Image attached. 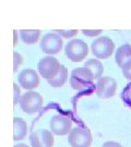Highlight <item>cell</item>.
<instances>
[{
  "label": "cell",
  "instance_id": "ba28073f",
  "mask_svg": "<svg viewBox=\"0 0 131 147\" xmlns=\"http://www.w3.org/2000/svg\"><path fill=\"white\" fill-rule=\"evenodd\" d=\"M117 82L110 76H102L97 80L95 85L96 95L100 98H110L116 94Z\"/></svg>",
  "mask_w": 131,
  "mask_h": 147
},
{
  "label": "cell",
  "instance_id": "9a60e30c",
  "mask_svg": "<svg viewBox=\"0 0 131 147\" xmlns=\"http://www.w3.org/2000/svg\"><path fill=\"white\" fill-rule=\"evenodd\" d=\"M84 67L90 69L92 71V73L94 75V80H98L102 78L103 72H104V67H103V64H102V62H100V60L90 59L88 61H85Z\"/></svg>",
  "mask_w": 131,
  "mask_h": 147
},
{
  "label": "cell",
  "instance_id": "2e32d148",
  "mask_svg": "<svg viewBox=\"0 0 131 147\" xmlns=\"http://www.w3.org/2000/svg\"><path fill=\"white\" fill-rule=\"evenodd\" d=\"M68 70L67 68L61 64V69H60V71H59V73L54 78V79H50V80H47L48 84L52 86V87H61L64 85V83L67 82V80H68Z\"/></svg>",
  "mask_w": 131,
  "mask_h": 147
},
{
  "label": "cell",
  "instance_id": "9c48e42d",
  "mask_svg": "<svg viewBox=\"0 0 131 147\" xmlns=\"http://www.w3.org/2000/svg\"><path fill=\"white\" fill-rule=\"evenodd\" d=\"M72 121L67 116L56 115L50 120V130L56 135H67L71 132Z\"/></svg>",
  "mask_w": 131,
  "mask_h": 147
},
{
  "label": "cell",
  "instance_id": "d4e9b609",
  "mask_svg": "<svg viewBox=\"0 0 131 147\" xmlns=\"http://www.w3.org/2000/svg\"><path fill=\"white\" fill-rule=\"evenodd\" d=\"M13 147H29V146L25 145V144H18V145H14Z\"/></svg>",
  "mask_w": 131,
  "mask_h": 147
},
{
  "label": "cell",
  "instance_id": "44dd1931",
  "mask_svg": "<svg viewBox=\"0 0 131 147\" xmlns=\"http://www.w3.org/2000/svg\"><path fill=\"white\" fill-rule=\"evenodd\" d=\"M13 105H16L18 102H20V99H21V90H20V87L18 86L16 83H13Z\"/></svg>",
  "mask_w": 131,
  "mask_h": 147
},
{
  "label": "cell",
  "instance_id": "ac0fdd59",
  "mask_svg": "<svg viewBox=\"0 0 131 147\" xmlns=\"http://www.w3.org/2000/svg\"><path fill=\"white\" fill-rule=\"evenodd\" d=\"M23 62V57L19 53H13V72H16V70Z\"/></svg>",
  "mask_w": 131,
  "mask_h": 147
},
{
  "label": "cell",
  "instance_id": "cb8c5ba5",
  "mask_svg": "<svg viewBox=\"0 0 131 147\" xmlns=\"http://www.w3.org/2000/svg\"><path fill=\"white\" fill-rule=\"evenodd\" d=\"M16 42H18V37H16V31H14V42H13V46H16Z\"/></svg>",
  "mask_w": 131,
  "mask_h": 147
},
{
  "label": "cell",
  "instance_id": "8992f818",
  "mask_svg": "<svg viewBox=\"0 0 131 147\" xmlns=\"http://www.w3.org/2000/svg\"><path fill=\"white\" fill-rule=\"evenodd\" d=\"M37 69H38L39 74L44 79L50 80L54 79L59 73V71L61 69V64L55 57L48 56V57H45L39 60Z\"/></svg>",
  "mask_w": 131,
  "mask_h": 147
},
{
  "label": "cell",
  "instance_id": "8fae6325",
  "mask_svg": "<svg viewBox=\"0 0 131 147\" xmlns=\"http://www.w3.org/2000/svg\"><path fill=\"white\" fill-rule=\"evenodd\" d=\"M19 84L27 90H33L39 85V76L35 70L24 69L19 74Z\"/></svg>",
  "mask_w": 131,
  "mask_h": 147
},
{
  "label": "cell",
  "instance_id": "277c9868",
  "mask_svg": "<svg viewBox=\"0 0 131 147\" xmlns=\"http://www.w3.org/2000/svg\"><path fill=\"white\" fill-rule=\"evenodd\" d=\"M92 53L97 59H107L113 55L115 50V42L109 37H98L92 42Z\"/></svg>",
  "mask_w": 131,
  "mask_h": 147
},
{
  "label": "cell",
  "instance_id": "d6986e66",
  "mask_svg": "<svg viewBox=\"0 0 131 147\" xmlns=\"http://www.w3.org/2000/svg\"><path fill=\"white\" fill-rule=\"evenodd\" d=\"M55 33H58L59 35L63 38H71L77 35L78 31L77 30H70V31H64V30H56Z\"/></svg>",
  "mask_w": 131,
  "mask_h": 147
},
{
  "label": "cell",
  "instance_id": "603a6c76",
  "mask_svg": "<svg viewBox=\"0 0 131 147\" xmlns=\"http://www.w3.org/2000/svg\"><path fill=\"white\" fill-rule=\"evenodd\" d=\"M102 147H122L120 145V144H118V143L116 142H111V141H109V142H106L103 144V146Z\"/></svg>",
  "mask_w": 131,
  "mask_h": 147
},
{
  "label": "cell",
  "instance_id": "6da1fadb",
  "mask_svg": "<svg viewBox=\"0 0 131 147\" xmlns=\"http://www.w3.org/2000/svg\"><path fill=\"white\" fill-rule=\"evenodd\" d=\"M94 75L90 69L85 68H77L73 69L70 74V85L71 87L79 92L89 90L94 85Z\"/></svg>",
  "mask_w": 131,
  "mask_h": 147
},
{
  "label": "cell",
  "instance_id": "52a82bcc",
  "mask_svg": "<svg viewBox=\"0 0 131 147\" xmlns=\"http://www.w3.org/2000/svg\"><path fill=\"white\" fill-rule=\"evenodd\" d=\"M62 38L56 33H48L41 40V48L43 53L47 55H56L60 53L62 49Z\"/></svg>",
  "mask_w": 131,
  "mask_h": 147
},
{
  "label": "cell",
  "instance_id": "e0dca14e",
  "mask_svg": "<svg viewBox=\"0 0 131 147\" xmlns=\"http://www.w3.org/2000/svg\"><path fill=\"white\" fill-rule=\"evenodd\" d=\"M121 99L124 100L128 106L131 107V82L126 85L125 89L121 93Z\"/></svg>",
  "mask_w": 131,
  "mask_h": 147
},
{
  "label": "cell",
  "instance_id": "ffe728a7",
  "mask_svg": "<svg viewBox=\"0 0 131 147\" xmlns=\"http://www.w3.org/2000/svg\"><path fill=\"white\" fill-rule=\"evenodd\" d=\"M121 70H122L124 76H125L129 82H131V60L130 61H128V62L121 68Z\"/></svg>",
  "mask_w": 131,
  "mask_h": 147
},
{
  "label": "cell",
  "instance_id": "30bf717a",
  "mask_svg": "<svg viewBox=\"0 0 131 147\" xmlns=\"http://www.w3.org/2000/svg\"><path fill=\"white\" fill-rule=\"evenodd\" d=\"M30 142H31L32 147H52L54 146V136L50 131L39 129L31 134Z\"/></svg>",
  "mask_w": 131,
  "mask_h": 147
},
{
  "label": "cell",
  "instance_id": "5bb4252c",
  "mask_svg": "<svg viewBox=\"0 0 131 147\" xmlns=\"http://www.w3.org/2000/svg\"><path fill=\"white\" fill-rule=\"evenodd\" d=\"M20 36L24 44L32 45V44L37 42V40L39 39L41 31L39 30H21Z\"/></svg>",
  "mask_w": 131,
  "mask_h": 147
},
{
  "label": "cell",
  "instance_id": "5b68a950",
  "mask_svg": "<svg viewBox=\"0 0 131 147\" xmlns=\"http://www.w3.org/2000/svg\"><path fill=\"white\" fill-rule=\"evenodd\" d=\"M68 142L71 147H90L92 144V134L89 129L75 126L69 133Z\"/></svg>",
  "mask_w": 131,
  "mask_h": 147
},
{
  "label": "cell",
  "instance_id": "4fadbf2b",
  "mask_svg": "<svg viewBox=\"0 0 131 147\" xmlns=\"http://www.w3.org/2000/svg\"><path fill=\"white\" fill-rule=\"evenodd\" d=\"M116 63L119 68H122L128 61L131 60V45H122L116 51Z\"/></svg>",
  "mask_w": 131,
  "mask_h": 147
},
{
  "label": "cell",
  "instance_id": "3957f363",
  "mask_svg": "<svg viewBox=\"0 0 131 147\" xmlns=\"http://www.w3.org/2000/svg\"><path fill=\"white\" fill-rule=\"evenodd\" d=\"M19 105L27 115H33L43 107V97L37 92L29 90L21 96Z\"/></svg>",
  "mask_w": 131,
  "mask_h": 147
},
{
  "label": "cell",
  "instance_id": "7a4b0ae2",
  "mask_svg": "<svg viewBox=\"0 0 131 147\" xmlns=\"http://www.w3.org/2000/svg\"><path fill=\"white\" fill-rule=\"evenodd\" d=\"M64 53L72 62H81L89 55V46L82 39H72L66 45Z\"/></svg>",
  "mask_w": 131,
  "mask_h": 147
},
{
  "label": "cell",
  "instance_id": "7402d4cb",
  "mask_svg": "<svg viewBox=\"0 0 131 147\" xmlns=\"http://www.w3.org/2000/svg\"><path fill=\"white\" fill-rule=\"evenodd\" d=\"M82 33H83L85 36H89V37H94V36H98L100 34L103 33L102 30H82Z\"/></svg>",
  "mask_w": 131,
  "mask_h": 147
},
{
  "label": "cell",
  "instance_id": "7c38bea8",
  "mask_svg": "<svg viewBox=\"0 0 131 147\" xmlns=\"http://www.w3.org/2000/svg\"><path fill=\"white\" fill-rule=\"evenodd\" d=\"M27 124L22 118H14L13 119V140L21 141L24 140L27 135Z\"/></svg>",
  "mask_w": 131,
  "mask_h": 147
}]
</instances>
